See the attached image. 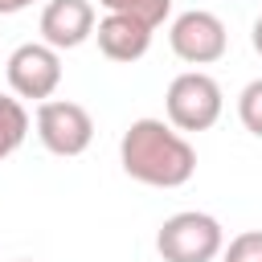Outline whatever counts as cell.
<instances>
[{
	"label": "cell",
	"instance_id": "5bb4252c",
	"mask_svg": "<svg viewBox=\"0 0 262 262\" xmlns=\"http://www.w3.org/2000/svg\"><path fill=\"white\" fill-rule=\"evenodd\" d=\"M250 45H254V53L262 57V16L254 20V29H250Z\"/></svg>",
	"mask_w": 262,
	"mask_h": 262
},
{
	"label": "cell",
	"instance_id": "3957f363",
	"mask_svg": "<svg viewBox=\"0 0 262 262\" xmlns=\"http://www.w3.org/2000/svg\"><path fill=\"white\" fill-rule=\"evenodd\" d=\"M221 106H225L221 86L205 70H184L168 82L164 111H168V127L176 131H209L221 119Z\"/></svg>",
	"mask_w": 262,
	"mask_h": 262
},
{
	"label": "cell",
	"instance_id": "9c48e42d",
	"mask_svg": "<svg viewBox=\"0 0 262 262\" xmlns=\"http://www.w3.org/2000/svg\"><path fill=\"white\" fill-rule=\"evenodd\" d=\"M29 135V111L20 106V98L0 94V160H8Z\"/></svg>",
	"mask_w": 262,
	"mask_h": 262
},
{
	"label": "cell",
	"instance_id": "52a82bcc",
	"mask_svg": "<svg viewBox=\"0 0 262 262\" xmlns=\"http://www.w3.org/2000/svg\"><path fill=\"white\" fill-rule=\"evenodd\" d=\"M94 4L90 0H49L41 8V41L49 49H78L82 41L94 37Z\"/></svg>",
	"mask_w": 262,
	"mask_h": 262
},
{
	"label": "cell",
	"instance_id": "ba28073f",
	"mask_svg": "<svg viewBox=\"0 0 262 262\" xmlns=\"http://www.w3.org/2000/svg\"><path fill=\"white\" fill-rule=\"evenodd\" d=\"M151 33L147 25L131 20V16H119V12H106L98 25H94V37H98V49L102 57L111 61H139L147 49H151Z\"/></svg>",
	"mask_w": 262,
	"mask_h": 262
},
{
	"label": "cell",
	"instance_id": "4fadbf2b",
	"mask_svg": "<svg viewBox=\"0 0 262 262\" xmlns=\"http://www.w3.org/2000/svg\"><path fill=\"white\" fill-rule=\"evenodd\" d=\"M33 0H0V16H12V12H25Z\"/></svg>",
	"mask_w": 262,
	"mask_h": 262
},
{
	"label": "cell",
	"instance_id": "30bf717a",
	"mask_svg": "<svg viewBox=\"0 0 262 262\" xmlns=\"http://www.w3.org/2000/svg\"><path fill=\"white\" fill-rule=\"evenodd\" d=\"M106 12H119V16H131L147 29H160L172 12V0H98Z\"/></svg>",
	"mask_w": 262,
	"mask_h": 262
},
{
	"label": "cell",
	"instance_id": "7a4b0ae2",
	"mask_svg": "<svg viewBox=\"0 0 262 262\" xmlns=\"http://www.w3.org/2000/svg\"><path fill=\"white\" fill-rule=\"evenodd\" d=\"M156 250L164 262H213L225 250V233H221V221L213 213L184 209L160 225Z\"/></svg>",
	"mask_w": 262,
	"mask_h": 262
},
{
	"label": "cell",
	"instance_id": "8fae6325",
	"mask_svg": "<svg viewBox=\"0 0 262 262\" xmlns=\"http://www.w3.org/2000/svg\"><path fill=\"white\" fill-rule=\"evenodd\" d=\"M237 119H242V127L250 135L262 139V78H254V82L242 86V94H237Z\"/></svg>",
	"mask_w": 262,
	"mask_h": 262
},
{
	"label": "cell",
	"instance_id": "7c38bea8",
	"mask_svg": "<svg viewBox=\"0 0 262 262\" xmlns=\"http://www.w3.org/2000/svg\"><path fill=\"white\" fill-rule=\"evenodd\" d=\"M225 262H262V229H246L229 242Z\"/></svg>",
	"mask_w": 262,
	"mask_h": 262
},
{
	"label": "cell",
	"instance_id": "8992f818",
	"mask_svg": "<svg viewBox=\"0 0 262 262\" xmlns=\"http://www.w3.org/2000/svg\"><path fill=\"white\" fill-rule=\"evenodd\" d=\"M168 45L180 61L188 66H213L225 57V45H229V33L221 25V16L205 12V8H188L172 20L168 29Z\"/></svg>",
	"mask_w": 262,
	"mask_h": 262
},
{
	"label": "cell",
	"instance_id": "6da1fadb",
	"mask_svg": "<svg viewBox=\"0 0 262 262\" xmlns=\"http://www.w3.org/2000/svg\"><path fill=\"white\" fill-rule=\"evenodd\" d=\"M119 164L131 180L151 188H180L196 172L192 143L164 119H135L119 139Z\"/></svg>",
	"mask_w": 262,
	"mask_h": 262
},
{
	"label": "cell",
	"instance_id": "277c9868",
	"mask_svg": "<svg viewBox=\"0 0 262 262\" xmlns=\"http://www.w3.org/2000/svg\"><path fill=\"white\" fill-rule=\"evenodd\" d=\"M8 86L16 98H37V102H49L53 90L61 86V53L49 49L45 41H25L8 53Z\"/></svg>",
	"mask_w": 262,
	"mask_h": 262
},
{
	"label": "cell",
	"instance_id": "5b68a950",
	"mask_svg": "<svg viewBox=\"0 0 262 262\" xmlns=\"http://www.w3.org/2000/svg\"><path fill=\"white\" fill-rule=\"evenodd\" d=\"M37 139L53 156H82L94 139V119L82 102L49 98L37 106Z\"/></svg>",
	"mask_w": 262,
	"mask_h": 262
}]
</instances>
